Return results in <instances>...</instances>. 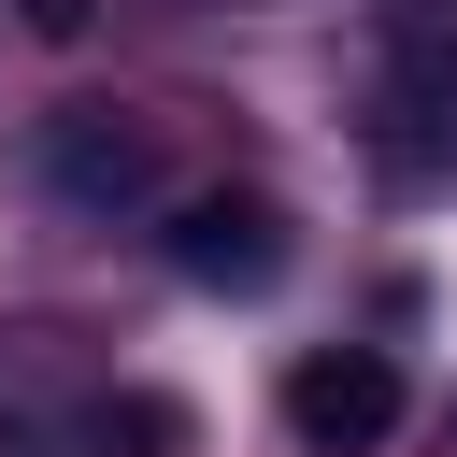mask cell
I'll return each mask as SVG.
<instances>
[{"mask_svg": "<svg viewBox=\"0 0 457 457\" xmlns=\"http://www.w3.org/2000/svg\"><path fill=\"white\" fill-rule=\"evenodd\" d=\"M357 114L386 171H443L457 157V0H371L357 29Z\"/></svg>", "mask_w": 457, "mask_h": 457, "instance_id": "obj_1", "label": "cell"}, {"mask_svg": "<svg viewBox=\"0 0 457 457\" xmlns=\"http://www.w3.org/2000/svg\"><path fill=\"white\" fill-rule=\"evenodd\" d=\"M386 428H400V357L386 343H328V357L286 371V443L300 457H371Z\"/></svg>", "mask_w": 457, "mask_h": 457, "instance_id": "obj_2", "label": "cell"}, {"mask_svg": "<svg viewBox=\"0 0 457 457\" xmlns=\"http://www.w3.org/2000/svg\"><path fill=\"white\" fill-rule=\"evenodd\" d=\"M29 171H43L71 214H114V200H143V186H157V143H143L129 114H57V129L29 143Z\"/></svg>", "mask_w": 457, "mask_h": 457, "instance_id": "obj_3", "label": "cell"}, {"mask_svg": "<svg viewBox=\"0 0 457 457\" xmlns=\"http://www.w3.org/2000/svg\"><path fill=\"white\" fill-rule=\"evenodd\" d=\"M171 271H186V286H271V271H286V214L243 200V186L171 200Z\"/></svg>", "mask_w": 457, "mask_h": 457, "instance_id": "obj_4", "label": "cell"}, {"mask_svg": "<svg viewBox=\"0 0 457 457\" xmlns=\"http://www.w3.org/2000/svg\"><path fill=\"white\" fill-rule=\"evenodd\" d=\"M86 443H100V457H186V400H157V386H114V400L86 414Z\"/></svg>", "mask_w": 457, "mask_h": 457, "instance_id": "obj_5", "label": "cell"}]
</instances>
